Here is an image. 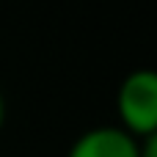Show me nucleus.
Wrapping results in <instances>:
<instances>
[{
  "instance_id": "obj_1",
  "label": "nucleus",
  "mask_w": 157,
  "mask_h": 157,
  "mask_svg": "<svg viewBox=\"0 0 157 157\" xmlns=\"http://www.w3.org/2000/svg\"><path fill=\"white\" fill-rule=\"evenodd\" d=\"M119 113L124 130L138 135H152L157 127V77L152 69H132L119 86Z\"/></svg>"
},
{
  "instance_id": "obj_2",
  "label": "nucleus",
  "mask_w": 157,
  "mask_h": 157,
  "mask_svg": "<svg viewBox=\"0 0 157 157\" xmlns=\"http://www.w3.org/2000/svg\"><path fill=\"white\" fill-rule=\"evenodd\" d=\"M66 157H141V141L119 124H99L83 130Z\"/></svg>"
},
{
  "instance_id": "obj_3",
  "label": "nucleus",
  "mask_w": 157,
  "mask_h": 157,
  "mask_svg": "<svg viewBox=\"0 0 157 157\" xmlns=\"http://www.w3.org/2000/svg\"><path fill=\"white\" fill-rule=\"evenodd\" d=\"M3 119H6V99H3V94H0V124H3Z\"/></svg>"
}]
</instances>
